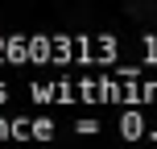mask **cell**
I'll use <instances>...</instances> for the list:
<instances>
[{
    "label": "cell",
    "mask_w": 157,
    "mask_h": 149,
    "mask_svg": "<svg viewBox=\"0 0 157 149\" xmlns=\"http://www.w3.org/2000/svg\"><path fill=\"white\" fill-rule=\"evenodd\" d=\"M33 104H78V83L58 79V83H29Z\"/></svg>",
    "instance_id": "cell-1"
},
{
    "label": "cell",
    "mask_w": 157,
    "mask_h": 149,
    "mask_svg": "<svg viewBox=\"0 0 157 149\" xmlns=\"http://www.w3.org/2000/svg\"><path fill=\"white\" fill-rule=\"evenodd\" d=\"M116 133L124 137V141H141V137H149L153 128H149V120H145V112H120V120H116Z\"/></svg>",
    "instance_id": "cell-2"
},
{
    "label": "cell",
    "mask_w": 157,
    "mask_h": 149,
    "mask_svg": "<svg viewBox=\"0 0 157 149\" xmlns=\"http://www.w3.org/2000/svg\"><path fill=\"white\" fill-rule=\"evenodd\" d=\"M4 62H17V66L33 62V54H29V33H8V46H4Z\"/></svg>",
    "instance_id": "cell-3"
},
{
    "label": "cell",
    "mask_w": 157,
    "mask_h": 149,
    "mask_svg": "<svg viewBox=\"0 0 157 149\" xmlns=\"http://www.w3.org/2000/svg\"><path fill=\"white\" fill-rule=\"evenodd\" d=\"M29 54H33V66L54 62V33H29Z\"/></svg>",
    "instance_id": "cell-4"
},
{
    "label": "cell",
    "mask_w": 157,
    "mask_h": 149,
    "mask_svg": "<svg viewBox=\"0 0 157 149\" xmlns=\"http://www.w3.org/2000/svg\"><path fill=\"white\" fill-rule=\"evenodd\" d=\"M78 83V100L83 104H103V75H83Z\"/></svg>",
    "instance_id": "cell-5"
},
{
    "label": "cell",
    "mask_w": 157,
    "mask_h": 149,
    "mask_svg": "<svg viewBox=\"0 0 157 149\" xmlns=\"http://www.w3.org/2000/svg\"><path fill=\"white\" fill-rule=\"evenodd\" d=\"M29 124H33V116H17V120H13V141H17V145H21V141H33Z\"/></svg>",
    "instance_id": "cell-6"
},
{
    "label": "cell",
    "mask_w": 157,
    "mask_h": 149,
    "mask_svg": "<svg viewBox=\"0 0 157 149\" xmlns=\"http://www.w3.org/2000/svg\"><path fill=\"white\" fill-rule=\"evenodd\" d=\"M29 133H33V141H50V137H54V120H33V124H29Z\"/></svg>",
    "instance_id": "cell-7"
},
{
    "label": "cell",
    "mask_w": 157,
    "mask_h": 149,
    "mask_svg": "<svg viewBox=\"0 0 157 149\" xmlns=\"http://www.w3.org/2000/svg\"><path fill=\"white\" fill-rule=\"evenodd\" d=\"M141 104H157V79H141Z\"/></svg>",
    "instance_id": "cell-8"
},
{
    "label": "cell",
    "mask_w": 157,
    "mask_h": 149,
    "mask_svg": "<svg viewBox=\"0 0 157 149\" xmlns=\"http://www.w3.org/2000/svg\"><path fill=\"white\" fill-rule=\"evenodd\" d=\"M145 54H149V66H157V33H145Z\"/></svg>",
    "instance_id": "cell-9"
},
{
    "label": "cell",
    "mask_w": 157,
    "mask_h": 149,
    "mask_svg": "<svg viewBox=\"0 0 157 149\" xmlns=\"http://www.w3.org/2000/svg\"><path fill=\"white\" fill-rule=\"evenodd\" d=\"M75 133H78V137H95V133H99V124H95V120H78Z\"/></svg>",
    "instance_id": "cell-10"
},
{
    "label": "cell",
    "mask_w": 157,
    "mask_h": 149,
    "mask_svg": "<svg viewBox=\"0 0 157 149\" xmlns=\"http://www.w3.org/2000/svg\"><path fill=\"white\" fill-rule=\"evenodd\" d=\"M4 46H8V33H0V62H4Z\"/></svg>",
    "instance_id": "cell-11"
},
{
    "label": "cell",
    "mask_w": 157,
    "mask_h": 149,
    "mask_svg": "<svg viewBox=\"0 0 157 149\" xmlns=\"http://www.w3.org/2000/svg\"><path fill=\"white\" fill-rule=\"evenodd\" d=\"M8 100V83H0V104H4Z\"/></svg>",
    "instance_id": "cell-12"
}]
</instances>
